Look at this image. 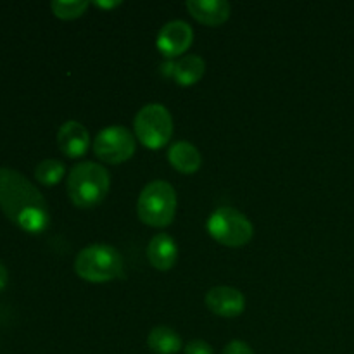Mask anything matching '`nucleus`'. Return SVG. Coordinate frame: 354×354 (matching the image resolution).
Returning <instances> with one entry per match:
<instances>
[{
  "instance_id": "obj_2",
  "label": "nucleus",
  "mask_w": 354,
  "mask_h": 354,
  "mask_svg": "<svg viewBox=\"0 0 354 354\" xmlns=\"http://www.w3.org/2000/svg\"><path fill=\"white\" fill-rule=\"evenodd\" d=\"M111 189V175L104 166L83 161L73 166L66 180V190L76 207L92 209L99 206Z\"/></svg>"
},
{
  "instance_id": "obj_6",
  "label": "nucleus",
  "mask_w": 354,
  "mask_h": 354,
  "mask_svg": "<svg viewBox=\"0 0 354 354\" xmlns=\"http://www.w3.org/2000/svg\"><path fill=\"white\" fill-rule=\"evenodd\" d=\"M133 128L144 147L159 151L171 140L173 118L162 104H147L135 116Z\"/></svg>"
},
{
  "instance_id": "obj_9",
  "label": "nucleus",
  "mask_w": 354,
  "mask_h": 354,
  "mask_svg": "<svg viewBox=\"0 0 354 354\" xmlns=\"http://www.w3.org/2000/svg\"><path fill=\"white\" fill-rule=\"evenodd\" d=\"M204 303L211 313L221 318H235L245 310L244 294L235 287L228 286H218L207 290Z\"/></svg>"
},
{
  "instance_id": "obj_21",
  "label": "nucleus",
  "mask_w": 354,
  "mask_h": 354,
  "mask_svg": "<svg viewBox=\"0 0 354 354\" xmlns=\"http://www.w3.org/2000/svg\"><path fill=\"white\" fill-rule=\"evenodd\" d=\"M97 7H102V9H114V7L121 6V2H95Z\"/></svg>"
},
{
  "instance_id": "obj_7",
  "label": "nucleus",
  "mask_w": 354,
  "mask_h": 354,
  "mask_svg": "<svg viewBox=\"0 0 354 354\" xmlns=\"http://www.w3.org/2000/svg\"><path fill=\"white\" fill-rule=\"evenodd\" d=\"M137 142L128 128L114 124L99 131L93 142V152L107 165H121L133 158Z\"/></svg>"
},
{
  "instance_id": "obj_8",
  "label": "nucleus",
  "mask_w": 354,
  "mask_h": 354,
  "mask_svg": "<svg viewBox=\"0 0 354 354\" xmlns=\"http://www.w3.org/2000/svg\"><path fill=\"white\" fill-rule=\"evenodd\" d=\"M194 41V30L189 23L182 19H175L166 23L158 33V50L165 57L173 59L183 55L190 48Z\"/></svg>"
},
{
  "instance_id": "obj_14",
  "label": "nucleus",
  "mask_w": 354,
  "mask_h": 354,
  "mask_svg": "<svg viewBox=\"0 0 354 354\" xmlns=\"http://www.w3.org/2000/svg\"><path fill=\"white\" fill-rule=\"evenodd\" d=\"M206 73V61L201 55H183L173 66V78L180 86H192L203 80Z\"/></svg>"
},
{
  "instance_id": "obj_13",
  "label": "nucleus",
  "mask_w": 354,
  "mask_h": 354,
  "mask_svg": "<svg viewBox=\"0 0 354 354\" xmlns=\"http://www.w3.org/2000/svg\"><path fill=\"white\" fill-rule=\"evenodd\" d=\"M168 161L176 171L183 173V175H192V173L199 171L201 165H203V156L196 145L180 140L169 147Z\"/></svg>"
},
{
  "instance_id": "obj_18",
  "label": "nucleus",
  "mask_w": 354,
  "mask_h": 354,
  "mask_svg": "<svg viewBox=\"0 0 354 354\" xmlns=\"http://www.w3.org/2000/svg\"><path fill=\"white\" fill-rule=\"evenodd\" d=\"M185 354H214V351L206 341L196 339V341H190L185 346Z\"/></svg>"
},
{
  "instance_id": "obj_12",
  "label": "nucleus",
  "mask_w": 354,
  "mask_h": 354,
  "mask_svg": "<svg viewBox=\"0 0 354 354\" xmlns=\"http://www.w3.org/2000/svg\"><path fill=\"white\" fill-rule=\"evenodd\" d=\"M147 259L159 272H168L178 259V245L168 234H158L147 245Z\"/></svg>"
},
{
  "instance_id": "obj_16",
  "label": "nucleus",
  "mask_w": 354,
  "mask_h": 354,
  "mask_svg": "<svg viewBox=\"0 0 354 354\" xmlns=\"http://www.w3.org/2000/svg\"><path fill=\"white\" fill-rule=\"evenodd\" d=\"M66 165L59 159H44L35 168V178L45 187H54L64 178Z\"/></svg>"
},
{
  "instance_id": "obj_19",
  "label": "nucleus",
  "mask_w": 354,
  "mask_h": 354,
  "mask_svg": "<svg viewBox=\"0 0 354 354\" xmlns=\"http://www.w3.org/2000/svg\"><path fill=\"white\" fill-rule=\"evenodd\" d=\"M223 354H254V353H252V349L249 348V344H245L244 341H232L227 344Z\"/></svg>"
},
{
  "instance_id": "obj_11",
  "label": "nucleus",
  "mask_w": 354,
  "mask_h": 354,
  "mask_svg": "<svg viewBox=\"0 0 354 354\" xmlns=\"http://www.w3.org/2000/svg\"><path fill=\"white\" fill-rule=\"evenodd\" d=\"M187 10L190 16L206 26H220L227 23L232 14V6L227 0H189Z\"/></svg>"
},
{
  "instance_id": "obj_20",
  "label": "nucleus",
  "mask_w": 354,
  "mask_h": 354,
  "mask_svg": "<svg viewBox=\"0 0 354 354\" xmlns=\"http://www.w3.org/2000/svg\"><path fill=\"white\" fill-rule=\"evenodd\" d=\"M7 282H9V272H7V268L3 266V263L0 261V292L6 289Z\"/></svg>"
},
{
  "instance_id": "obj_10",
  "label": "nucleus",
  "mask_w": 354,
  "mask_h": 354,
  "mask_svg": "<svg viewBox=\"0 0 354 354\" xmlns=\"http://www.w3.org/2000/svg\"><path fill=\"white\" fill-rule=\"evenodd\" d=\"M57 145L64 156L78 159L90 149V133L80 121L69 120L61 124L57 131Z\"/></svg>"
},
{
  "instance_id": "obj_3",
  "label": "nucleus",
  "mask_w": 354,
  "mask_h": 354,
  "mask_svg": "<svg viewBox=\"0 0 354 354\" xmlns=\"http://www.w3.org/2000/svg\"><path fill=\"white\" fill-rule=\"evenodd\" d=\"M75 272L90 283H106L124 275V261L116 248L92 244L83 248L75 259Z\"/></svg>"
},
{
  "instance_id": "obj_5",
  "label": "nucleus",
  "mask_w": 354,
  "mask_h": 354,
  "mask_svg": "<svg viewBox=\"0 0 354 354\" xmlns=\"http://www.w3.org/2000/svg\"><path fill=\"white\" fill-rule=\"evenodd\" d=\"M207 234L225 248H242L249 244L254 235L251 220L235 207H218L207 218Z\"/></svg>"
},
{
  "instance_id": "obj_15",
  "label": "nucleus",
  "mask_w": 354,
  "mask_h": 354,
  "mask_svg": "<svg viewBox=\"0 0 354 354\" xmlns=\"http://www.w3.org/2000/svg\"><path fill=\"white\" fill-rule=\"evenodd\" d=\"M147 346L156 354H176L182 349V337L171 327L159 325L147 335Z\"/></svg>"
},
{
  "instance_id": "obj_1",
  "label": "nucleus",
  "mask_w": 354,
  "mask_h": 354,
  "mask_svg": "<svg viewBox=\"0 0 354 354\" xmlns=\"http://www.w3.org/2000/svg\"><path fill=\"white\" fill-rule=\"evenodd\" d=\"M0 209L7 220L31 235L50 225V209L40 190L12 168H0Z\"/></svg>"
},
{
  "instance_id": "obj_17",
  "label": "nucleus",
  "mask_w": 354,
  "mask_h": 354,
  "mask_svg": "<svg viewBox=\"0 0 354 354\" xmlns=\"http://www.w3.org/2000/svg\"><path fill=\"white\" fill-rule=\"evenodd\" d=\"M90 2H86V0H69V2H66V0H54L50 3L54 16L64 21L78 19V17H82L86 12Z\"/></svg>"
},
{
  "instance_id": "obj_4",
  "label": "nucleus",
  "mask_w": 354,
  "mask_h": 354,
  "mask_svg": "<svg viewBox=\"0 0 354 354\" xmlns=\"http://www.w3.org/2000/svg\"><path fill=\"white\" fill-rule=\"evenodd\" d=\"M176 192L165 180L147 183L137 201V214L147 227L165 228L173 223L176 214Z\"/></svg>"
}]
</instances>
